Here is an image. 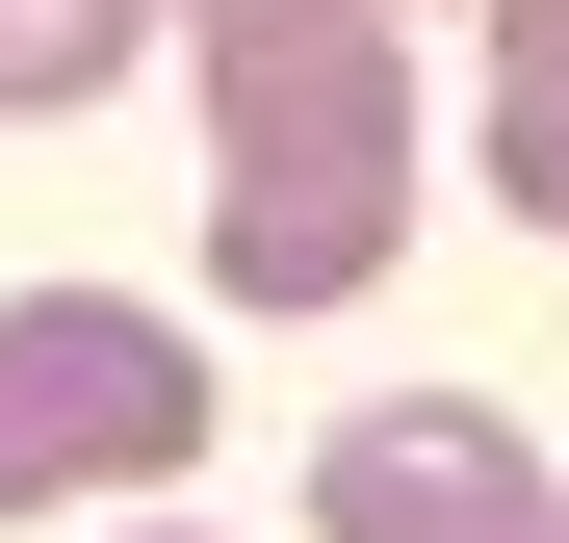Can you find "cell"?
<instances>
[{"label": "cell", "instance_id": "8992f818", "mask_svg": "<svg viewBox=\"0 0 569 543\" xmlns=\"http://www.w3.org/2000/svg\"><path fill=\"white\" fill-rule=\"evenodd\" d=\"M543 543H569V492H543Z\"/></svg>", "mask_w": 569, "mask_h": 543}, {"label": "cell", "instance_id": "3957f363", "mask_svg": "<svg viewBox=\"0 0 569 543\" xmlns=\"http://www.w3.org/2000/svg\"><path fill=\"white\" fill-rule=\"evenodd\" d=\"M311 543H543V440L492 389H389L311 440Z\"/></svg>", "mask_w": 569, "mask_h": 543}, {"label": "cell", "instance_id": "5b68a950", "mask_svg": "<svg viewBox=\"0 0 569 543\" xmlns=\"http://www.w3.org/2000/svg\"><path fill=\"white\" fill-rule=\"evenodd\" d=\"M492 208L569 233V78H492Z\"/></svg>", "mask_w": 569, "mask_h": 543}, {"label": "cell", "instance_id": "7a4b0ae2", "mask_svg": "<svg viewBox=\"0 0 569 543\" xmlns=\"http://www.w3.org/2000/svg\"><path fill=\"white\" fill-rule=\"evenodd\" d=\"M181 466H208V336H156L130 285H27L0 311V517L181 492Z\"/></svg>", "mask_w": 569, "mask_h": 543}, {"label": "cell", "instance_id": "6da1fadb", "mask_svg": "<svg viewBox=\"0 0 569 543\" xmlns=\"http://www.w3.org/2000/svg\"><path fill=\"white\" fill-rule=\"evenodd\" d=\"M208 52V285L362 311L415 259V0H181Z\"/></svg>", "mask_w": 569, "mask_h": 543}, {"label": "cell", "instance_id": "277c9868", "mask_svg": "<svg viewBox=\"0 0 569 543\" xmlns=\"http://www.w3.org/2000/svg\"><path fill=\"white\" fill-rule=\"evenodd\" d=\"M156 0H0V104H104Z\"/></svg>", "mask_w": 569, "mask_h": 543}]
</instances>
